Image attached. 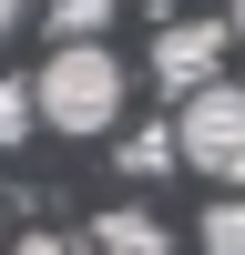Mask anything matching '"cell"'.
Segmentation results:
<instances>
[{
    "label": "cell",
    "instance_id": "obj_11",
    "mask_svg": "<svg viewBox=\"0 0 245 255\" xmlns=\"http://www.w3.org/2000/svg\"><path fill=\"white\" fill-rule=\"evenodd\" d=\"M225 31H235V41H245V0H235V10H225Z\"/></svg>",
    "mask_w": 245,
    "mask_h": 255
},
{
    "label": "cell",
    "instance_id": "obj_9",
    "mask_svg": "<svg viewBox=\"0 0 245 255\" xmlns=\"http://www.w3.org/2000/svg\"><path fill=\"white\" fill-rule=\"evenodd\" d=\"M10 255H72V235H20Z\"/></svg>",
    "mask_w": 245,
    "mask_h": 255
},
{
    "label": "cell",
    "instance_id": "obj_7",
    "mask_svg": "<svg viewBox=\"0 0 245 255\" xmlns=\"http://www.w3.org/2000/svg\"><path fill=\"white\" fill-rule=\"evenodd\" d=\"M41 133V102H31V82H10L0 72V153H10V143H31Z\"/></svg>",
    "mask_w": 245,
    "mask_h": 255
},
{
    "label": "cell",
    "instance_id": "obj_6",
    "mask_svg": "<svg viewBox=\"0 0 245 255\" xmlns=\"http://www.w3.org/2000/svg\"><path fill=\"white\" fill-rule=\"evenodd\" d=\"M122 0H51V41H102Z\"/></svg>",
    "mask_w": 245,
    "mask_h": 255
},
{
    "label": "cell",
    "instance_id": "obj_8",
    "mask_svg": "<svg viewBox=\"0 0 245 255\" xmlns=\"http://www.w3.org/2000/svg\"><path fill=\"white\" fill-rule=\"evenodd\" d=\"M204 255H245V194L204 204Z\"/></svg>",
    "mask_w": 245,
    "mask_h": 255
},
{
    "label": "cell",
    "instance_id": "obj_2",
    "mask_svg": "<svg viewBox=\"0 0 245 255\" xmlns=\"http://www.w3.org/2000/svg\"><path fill=\"white\" fill-rule=\"evenodd\" d=\"M174 133H184V163H194V174H215L225 194H245V92L235 82H204Z\"/></svg>",
    "mask_w": 245,
    "mask_h": 255
},
{
    "label": "cell",
    "instance_id": "obj_10",
    "mask_svg": "<svg viewBox=\"0 0 245 255\" xmlns=\"http://www.w3.org/2000/svg\"><path fill=\"white\" fill-rule=\"evenodd\" d=\"M20 10H31V0H0V41H10V31H20Z\"/></svg>",
    "mask_w": 245,
    "mask_h": 255
},
{
    "label": "cell",
    "instance_id": "obj_1",
    "mask_svg": "<svg viewBox=\"0 0 245 255\" xmlns=\"http://www.w3.org/2000/svg\"><path fill=\"white\" fill-rule=\"evenodd\" d=\"M31 102H41V133H113L122 123V61L102 51V41H61L51 61H41V82H31Z\"/></svg>",
    "mask_w": 245,
    "mask_h": 255
},
{
    "label": "cell",
    "instance_id": "obj_3",
    "mask_svg": "<svg viewBox=\"0 0 245 255\" xmlns=\"http://www.w3.org/2000/svg\"><path fill=\"white\" fill-rule=\"evenodd\" d=\"M225 51H235V31H225V20H174V31L153 41V92L194 102L204 82H225Z\"/></svg>",
    "mask_w": 245,
    "mask_h": 255
},
{
    "label": "cell",
    "instance_id": "obj_4",
    "mask_svg": "<svg viewBox=\"0 0 245 255\" xmlns=\"http://www.w3.org/2000/svg\"><path fill=\"white\" fill-rule=\"evenodd\" d=\"M82 255H174V235H163V215H143V204H113V215L82 225Z\"/></svg>",
    "mask_w": 245,
    "mask_h": 255
},
{
    "label": "cell",
    "instance_id": "obj_5",
    "mask_svg": "<svg viewBox=\"0 0 245 255\" xmlns=\"http://www.w3.org/2000/svg\"><path fill=\"white\" fill-rule=\"evenodd\" d=\"M113 163H122L133 184H143V174H174V163H184V133H163V123H143V133H122V143H113Z\"/></svg>",
    "mask_w": 245,
    "mask_h": 255
}]
</instances>
